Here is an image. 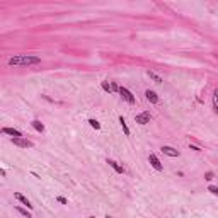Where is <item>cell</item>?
<instances>
[{"instance_id":"cell-15","label":"cell","mask_w":218,"mask_h":218,"mask_svg":"<svg viewBox=\"0 0 218 218\" xmlns=\"http://www.w3.org/2000/svg\"><path fill=\"white\" fill-rule=\"evenodd\" d=\"M119 124H121V128H123V131H124V135L129 136V128H128V124H126V121H124V118H123V116H119Z\"/></svg>"},{"instance_id":"cell-6","label":"cell","mask_w":218,"mask_h":218,"mask_svg":"<svg viewBox=\"0 0 218 218\" xmlns=\"http://www.w3.org/2000/svg\"><path fill=\"white\" fill-rule=\"evenodd\" d=\"M148 164H150V165H152V167H153L155 170H158V172H160V170H164L162 162L158 160V157H157L155 153H150V155H148Z\"/></svg>"},{"instance_id":"cell-18","label":"cell","mask_w":218,"mask_h":218,"mask_svg":"<svg viewBox=\"0 0 218 218\" xmlns=\"http://www.w3.org/2000/svg\"><path fill=\"white\" fill-rule=\"evenodd\" d=\"M208 191H210L211 194L218 196V187H217V186H208Z\"/></svg>"},{"instance_id":"cell-17","label":"cell","mask_w":218,"mask_h":218,"mask_svg":"<svg viewBox=\"0 0 218 218\" xmlns=\"http://www.w3.org/2000/svg\"><path fill=\"white\" fill-rule=\"evenodd\" d=\"M89 124H90L95 131H99V129H101V123L97 121V119H94V118H90V119H89Z\"/></svg>"},{"instance_id":"cell-3","label":"cell","mask_w":218,"mask_h":218,"mask_svg":"<svg viewBox=\"0 0 218 218\" xmlns=\"http://www.w3.org/2000/svg\"><path fill=\"white\" fill-rule=\"evenodd\" d=\"M10 142L15 145V147H19V148H33L34 143L31 142V140H27V138H10Z\"/></svg>"},{"instance_id":"cell-7","label":"cell","mask_w":218,"mask_h":218,"mask_svg":"<svg viewBox=\"0 0 218 218\" xmlns=\"http://www.w3.org/2000/svg\"><path fill=\"white\" fill-rule=\"evenodd\" d=\"M160 150H162L164 155H167V157H179V155H181V153H179V150H176L174 147H169V145H164Z\"/></svg>"},{"instance_id":"cell-12","label":"cell","mask_w":218,"mask_h":218,"mask_svg":"<svg viewBox=\"0 0 218 218\" xmlns=\"http://www.w3.org/2000/svg\"><path fill=\"white\" fill-rule=\"evenodd\" d=\"M31 126H33L38 133H44V124H43L39 119H34V121H31Z\"/></svg>"},{"instance_id":"cell-21","label":"cell","mask_w":218,"mask_h":218,"mask_svg":"<svg viewBox=\"0 0 218 218\" xmlns=\"http://www.w3.org/2000/svg\"><path fill=\"white\" fill-rule=\"evenodd\" d=\"M189 150H194V152H201V148L198 145H189Z\"/></svg>"},{"instance_id":"cell-4","label":"cell","mask_w":218,"mask_h":218,"mask_svg":"<svg viewBox=\"0 0 218 218\" xmlns=\"http://www.w3.org/2000/svg\"><path fill=\"white\" fill-rule=\"evenodd\" d=\"M150 119H152V114H150L148 111H143V113H140V114H136V116H135V123L142 124V126L148 124Z\"/></svg>"},{"instance_id":"cell-5","label":"cell","mask_w":218,"mask_h":218,"mask_svg":"<svg viewBox=\"0 0 218 218\" xmlns=\"http://www.w3.org/2000/svg\"><path fill=\"white\" fill-rule=\"evenodd\" d=\"M118 94L121 95V97H123V101H126L128 104H135V101H136V99H135V95L131 94V92H129V90H128L126 87H119V92H118Z\"/></svg>"},{"instance_id":"cell-1","label":"cell","mask_w":218,"mask_h":218,"mask_svg":"<svg viewBox=\"0 0 218 218\" xmlns=\"http://www.w3.org/2000/svg\"><path fill=\"white\" fill-rule=\"evenodd\" d=\"M7 63L10 67H31V65L41 63V58L34 54H14L7 60Z\"/></svg>"},{"instance_id":"cell-13","label":"cell","mask_w":218,"mask_h":218,"mask_svg":"<svg viewBox=\"0 0 218 218\" xmlns=\"http://www.w3.org/2000/svg\"><path fill=\"white\" fill-rule=\"evenodd\" d=\"M147 73H148V77H150V78H152L153 82H155V84H162V82H164L162 77H160V75H157L155 72H153V70H148Z\"/></svg>"},{"instance_id":"cell-9","label":"cell","mask_w":218,"mask_h":218,"mask_svg":"<svg viewBox=\"0 0 218 218\" xmlns=\"http://www.w3.org/2000/svg\"><path fill=\"white\" fill-rule=\"evenodd\" d=\"M14 198H15L17 201H20L24 206H27V208H33V203H31V201H29V199H27L22 193H14Z\"/></svg>"},{"instance_id":"cell-8","label":"cell","mask_w":218,"mask_h":218,"mask_svg":"<svg viewBox=\"0 0 218 218\" xmlns=\"http://www.w3.org/2000/svg\"><path fill=\"white\" fill-rule=\"evenodd\" d=\"M145 97H147V101L152 102V104H158V101H160L155 90H150V89L148 90H145Z\"/></svg>"},{"instance_id":"cell-10","label":"cell","mask_w":218,"mask_h":218,"mask_svg":"<svg viewBox=\"0 0 218 218\" xmlns=\"http://www.w3.org/2000/svg\"><path fill=\"white\" fill-rule=\"evenodd\" d=\"M2 133H4V135H10L12 138H20V136H22V133L15 128H2Z\"/></svg>"},{"instance_id":"cell-11","label":"cell","mask_w":218,"mask_h":218,"mask_svg":"<svg viewBox=\"0 0 218 218\" xmlns=\"http://www.w3.org/2000/svg\"><path fill=\"white\" fill-rule=\"evenodd\" d=\"M106 162H108L109 167H113V169H114L118 174H124V167H123V165H119V164L116 162V160H113V158H108Z\"/></svg>"},{"instance_id":"cell-19","label":"cell","mask_w":218,"mask_h":218,"mask_svg":"<svg viewBox=\"0 0 218 218\" xmlns=\"http://www.w3.org/2000/svg\"><path fill=\"white\" fill-rule=\"evenodd\" d=\"M56 201L61 203V204H68V199H67V198H63V196H58V198H56Z\"/></svg>"},{"instance_id":"cell-16","label":"cell","mask_w":218,"mask_h":218,"mask_svg":"<svg viewBox=\"0 0 218 218\" xmlns=\"http://www.w3.org/2000/svg\"><path fill=\"white\" fill-rule=\"evenodd\" d=\"M15 211H17L19 215H22V217H26V218H31V213H29V211H27V210H24L22 206H19V204L15 206Z\"/></svg>"},{"instance_id":"cell-20","label":"cell","mask_w":218,"mask_h":218,"mask_svg":"<svg viewBox=\"0 0 218 218\" xmlns=\"http://www.w3.org/2000/svg\"><path fill=\"white\" fill-rule=\"evenodd\" d=\"M213 177H215V174H213V172H206V174H204V179H206V181H211Z\"/></svg>"},{"instance_id":"cell-22","label":"cell","mask_w":218,"mask_h":218,"mask_svg":"<svg viewBox=\"0 0 218 218\" xmlns=\"http://www.w3.org/2000/svg\"><path fill=\"white\" fill-rule=\"evenodd\" d=\"M106 218H114V217H109V215H108V217H106Z\"/></svg>"},{"instance_id":"cell-23","label":"cell","mask_w":218,"mask_h":218,"mask_svg":"<svg viewBox=\"0 0 218 218\" xmlns=\"http://www.w3.org/2000/svg\"><path fill=\"white\" fill-rule=\"evenodd\" d=\"M89 218H95V217H89Z\"/></svg>"},{"instance_id":"cell-14","label":"cell","mask_w":218,"mask_h":218,"mask_svg":"<svg viewBox=\"0 0 218 218\" xmlns=\"http://www.w3.org/2000/svg\"><path fill=\"white\" fill-rule=\"evenodd\" d=\"M213 113L218 114V89L213 90Z\"/></svg>"},{"instance_id":"cell-2","label":"cell","mask_w":218,"mask_h":218,"mask_svg":"<svg viewBox=\"0 0 218 218\" xmlns=\"http://www.w3.org/2000/svg\"><path fill=\"white\" fill-rule=\"evenodd\" d=\"M101 87L104 92H108V94H116V92H119V85L116 84V82H108V80H102L101 82Z\"/></svg>"}]
</instances>
